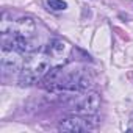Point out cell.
I'll use <instances>...</instances> for the list:
<instances>
[{"instance_id":"6da1fadb","label":"cell","mask_w":133,"mask_h":133,"mask_svg":"<svg viewBox=\"0 0 133 133\" xmlns=\"http://www.w3.org/2000/svg\"><path fill=\"white\" fill-rule=\"evenodd\" d=\"M52 68H53V63L45 50L31 52L24 64L22 71L19 72V85L21 86H31V85L41 82Z\"/></svg>"},{"instance_id":"7a4b0ae2","label":"cell","mask_w":133,"mask_h":133,"mask_svg":"<svg viewBox=\"0 0 133 133\" xmlns=\"http://www.w3.org/2000/svg\"><path fill=\"white\" fill-rule=\"evenodd\" d=\"M100 96L94 91L91 92H86L83 94L82 97H78L74 105H72V110L75 114H80V116H94L99 110H100Z\"/></svg>"},{"instance_id":"3957f363","label":"cell","mask_w":133,"mask_h":133,"mask_svg":"<svg viewBox=\"0 0 133 133\" xmlns=\"http://www.w3.org/2000/svg\"><path fill=\"white\" fill-rule=\"evenodd\" d=\"M22 53L13 49L2 47V53H0V68H2L3 75L10 77L22 71Z\"/></svg>"},{"instance_id":"277c9868","label":"cell","mask_w":133,"mask_h":133,"mask_svg":"<svg viewBox=\"0 0 133 133\" xmlns=\"http://www.w3.org/2000/svg\"><path fill=\"white\" fill-rule=\"evenodd\" d=\"M45 52L50 56L53 66H64L71 52V45L63 39H52L45 45Z\"/></svg>"},{"instance_id":"5b68a950","label":"cell","mask_w":133,"mask_h":133,"mask_svg":"<svg viewBox=\"0 0 133 133\" xmlns=\"http://www.w3.org/2000/svg\"><path fill=\"white\" fill-rule=\"evenodd\" d=\"M3 35H8V33H13V35H19V36H24V38H33L35 33H36V22L33 17L30 16H25V17H21L17 19L16 22H11L10 27L2 31Z\"/></svg>"},{"instance_id":"8992f818","label":"cell","mask_w":133,"mask_h":133,"mask_svg":"<svg viewBox=\"0 0 133 133\" xmlns=\"http://www.w3.org/2000/svg\"><path fill=\"white\" fill-rule=\"evenodd\" d=\"M58 128L63 130V131H75V133H78V131H86V130L92 128V125L88 122V119L80 117V114H77V116H71V117L63 119L59 122Z\"/></svg>"},{"instance_id":"52a82bcc","label":"cell","mask_w":133,"mask_h":133,"mask_svg":"<svg viewBox=\"0 0 133 133\" xmlns=\"http://www.w3.org/2000/svg\"><path fill=\"white\" fill-rule=\"evenodd\" d=\"M47 5H49V8H52L55 11H63L68 8V3L63 2V0H47Z\"/></svg>"}]
</instances>
